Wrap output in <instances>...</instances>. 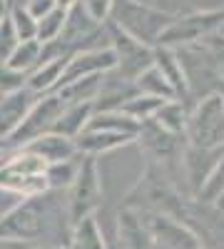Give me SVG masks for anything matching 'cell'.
Listing matches in <instances>:
<instances>
[{
    "mask_svg": "<svg viewBox=\"0 0 224 249\" xmlns=\"http://www.w3.org/2000/svg\"><path fill=\"white\" fill-rule=\"evenodd\" d=\"M135 137L130 135H120V132H103V130H83L77 137H75V147H77V155H90V157H97V155H105V152H112L122 144L132 142Z\"/></svg>",
    "mask_w": 224,
    "mask_h": 249,
    "instance_id": "16",
    "label": "cell"
},
{
    "mask_svg": "<svg viewBox=\"0 0 224 249\" xmlns=\"http://www.w3.org/2000/svg\"><path fill=\"white\" fill-rule=\"evenodd\" d=\"M212 53H214V60H217V70H219V77H222V85H224V43H214Z\"/></svg>",
    "mask_w": 224,
    "mask_h": 249,
    "instance_id": "37",
    "label": "cell"
},
{
    "mask_svg": "<svg viewBox=\"0 0 224 249\" xmlns=\"http://www.w3.org/2000/svg\"><path fill=\"white\" fill-rule=\"evenodd\" d=\"M20 150L40 157L45 164H55V162H65V160L77 157L75 140H68V137L55 135V132H48V135H43V137H37V140L28 142L25 147H20Z\"/></svg>",
    "mask_w": 224,
    "mask_h": 249,
    "instance_id": "15",
    "label": "cell"
},
{
    "mask_svg": "<svg viewBox=\"0 0 224 249\" xmlns=\"http://www.w3.org/2000/svg\"><path fill=\"white\" fill-rule=\"evenodd\" d=\"M25 80H28V75L17 72V70H13L8 65H0V97L23 90L25 88Z\"/></svg>",
    "mask_w": 224,
    "mask_h": 249,
    "instance_id": "33",
    "label": "cell"
},
{
    "mask_svg": "<svg viewBox=\"0 0 224 249\" xmlns=\"http://www.w3.org/2000/svg\"><path fill=\"white\" fill-rule=\"evenodd\" d=\"M145 230L155 244V249H202L197 234L190 230L187 224L177 222L170 214L159 212H137Z\"/></svg>",
    "mask_w": 224,
    "mask_h": 249,
    "instance_id": "9",
    "label": "cell"
},
{
    "mask_svg": "<svg viewBox=\"0 0 224 249\" xmlns=\"http://www.w3.org/2000/svg\"><path fill=\"white\" fill-rule=\"evenodd\" d=\"M185 140L190 147L199 150L224 147V92L197 100V105L187 112Z\"/></svg>",
    "mask_w": 224,
    "mask_h": 249,
    "instance_id": "3",
    "label": "cell"
},
{
    "mask_svg": "<svg viewBox=\"0 0 224 249\" xmlns=\"http://www.w3.org/2000/svg\"><path fill=\"white\" fill-rule=\"evenodd\" d=\"M187 105L182 100H170L165 102L157 112H155V122L159 124L162 130H167L177 137H185V124H187Z\"/></svg>",
    "mask_w": 224,
    "mask_h": 249,
    "instance_id": "24",
    "label": "cell"
},
{
    "mask_svg": "<svg viewBox=\"0 0 224 249\" xmlns=\"http://www.w3.org/2000/svg\"><path fill=\"white\" fill-rule=\"evenodd\" d=\"M0 152H5V142H0Z\"/></svg>",
    "mask_w": 224,
    "mask_h": 249,
    "instance_id": "43",
    "label": "cell"
},
{
    "mask_svg": "<svg viewBox=\"0 0 224 249\" xmlns=\"http://www.w3.org/2000/svg\"><path fill=\"white\" fill-rule=\"evenodd\" d=\"M72 3H75V0H55V8L68 10V8H72Z\"/></svg>",
    "mask_w": 224,
    "mask_h": 249,
    "instance_id": "41",
    "label": "cell"
},
{
    "mask_svg": "<svg viewBox=\"0 0 224 249\" xmlns=\"http://www.w3.org/2000/svg\"><path fill=\"white\" fill-rule=\"evenodd\" d=\"M170 102V100H167ZM165 105V100L159 97H147V95H135L132 100H127L125 105L120 107V112H125L127 117L137 120V122H145V120H152L155 112Z\"/></svg>",
    "mask_w": 224,
    "mask_h": 249,
    "instance_id": "30",
    "label": "cell"
},
{
    "mask_svg": "<svg viewBox=\"0 0 224 249\" xmlns=\"http://www.w3.org/2000/svg\"><path fill=\"white\" fill-rule=\"evenodd\" d=\"M70 212L68 195L57 190H45L30 195L0 222V239H10L20 244H37L50 239V247H63L70 242Z\"/></svg>",
    "mask_w": 224,
    "mask_h": 249,
    "instance_id": "1",
    "label": "cell"
},
{
    "mask_svg": "<svg viewBox=\"0 0 224 249\" xmlns=\"http://www.w3.org/2000/svg\"><path fill=\"white\" fill-rule=\"evenodd\" d=\"M28 244H20V242H10V239H0V249H25Z\"/></svg>",
    "mask_w": 224,
    "mask_h": 249,
    "instance_id": "39",
    "label": "cell"
},
{
    "mask_svg": "<svg viewBox=\"0 0 224 249\" xmlns=\"http://www.w3.org/2000/svg\"><path fill=\"white\" fill-rule=\"evenodd\" d=\"M137 3H142V5H150V8H157V10H167L170 0H137Z\"/></svg>",
    "mask_w": 224,
    "mask_h": 249,
    "instance_id": "38",
    "label": "cell"
},
{
    "mask_svg": "<svg viewBox=\"0 0 224 249\" xmlns=\"http://www.w3.org/2000/svg\"><path fill=\"white\" fill-rule=\"evenodd\" d=\"M172 18L174 15L170 10H157L137 3V0H115L110 23L117 25L120 30H125L127 35H132L135 40H139V43L155 48L157 37L172 23Z\"/></svg>",
    "mask_w": 224,
    "mask_h": 249,
    "instance_id": "2",
    "label": "cell"
},
{
    "mask_svg": "<svg viewBox=\"0 0 224 249\" xmlns=\"http://www.w3.org/2000/svg\"><path fill=\"white\" fill-rule=\"evenodd\" d=\"M139 147H145V152L152 155V160L159 162H172L182 157V150H185V137H177L167 130H162L155 120H145L139 122L137 137Z\"/></svg>",
    "mask_w": 224,
    "mask_h": 249,
    "instance_id": "10",
    "label": "cell"
},
{
    "mask_svg": "<svg viewBox=\"0 0 224 249\" xmlns=\"http://www.w3.org/2000/svg\"><path fill=\"white\" fill-rule=\"evenodd\" d=\"M80 157H83V155H77L72 160H65V162L48 164V167H45V184H48V190H57V192H68L70 190V184L75 182L77 170H80Z\"/></svg>",
    "mask_w": 224,
    "mask_h": 249,
    "instance_id": "25",
    "label": "cell"
},
{
    "mask_svg": "<svg viewBox=\"0 0 224 249\" xmlns=\"http://www.w3.org/2000/svg\"><path fill=\"white\" fill-rule=\"evenodd\" d=\"M23 199H25L23 195H17V192H13V190H5V187H0V222H3Z\"/></svg>",
    "mask_w": 224,
    "mask_h": 249,
    "instance_id": "35",
    "label": "cell"
},
{
    "mask_svg": "<svg viewBox=\"0 0 224 249\" xmlns=\"http://www.w3.org/2000/svg\"><path fill=\"white\" fill-rule=\"evenodd\" d=\"M194 199L202 202V204H214V207H219V210L224 207V155L214 164V170L209 172L205 184L199 187V192L194 195Z\"/></svg>",
    "mask_w": 224,
    "mask_h": 249,
    "instance_id": "27",
    "label": "cell"
},
{
    "mask_svg": "<svg viewBox=\"0 0 224 249\" xmlns=\"http://www.w3.org/2000/svg\"><path fill=\"white\" fill-rule=\"evenodd\" d=\"M85 130H103V132H120V135H130L137 137L139 122L127 117L120 110H110V112H92L90 122L85 124Z\"/></svg>",
    "mask_w": 224,
    "mask_h": 249,
    "instance_id": "22",
    "label": "cell"
},
{
    "mask_svg": "<svg viewBox=\"0 0 224 249\" xmlns=\"http://www.w3.org/2000/svg\"><path fill=\"white\" fill-rule=\"evenodd\" d=\"M25 249H68V247H50V244H30Z\"/></svg>",
    "mask_w": 224,
    "mask_h": 249,
    "instance_id": "42",
    "label": "cell"
},
{
    "mask_svg": "<svg viewBox=\"0 0 224 249\" xmlns=\"http://www.w3.org/2000/svg\"><path fill=\"white\" fill-rule=\"evenodd\" d=\"M222 25H224V10H197L187 15H174L172 23L157 37V45H165L172 50L194 45L202 43V37L214 35Z\"/></svg>",
    "mask_w": 224,
    "mask_h": 249,
    "instance_id": "5",
    "label": "cell"
},
{
    "mask_svg": "<svg viewBox=\"0 0 224 249\" xmlns=\"http://www.w3.org/2000/svg\"><path fill=\"white\" fill-rule=\"evenodd\" d=\"M224 155V147H217V150H199V147H190L185 144L182 150V157H179V164L185 170L187 179H190V187H192V195L199 192V187L205 184V179L209 177V172L214 170V164L222 160Z\"/></svg>",
    "mask_w": 224,
    "mask_h": 249,
    "instance_id": "12",
    "label": "cell"
},
{
    "mask_svg": "<svg viewBox=\"0 0 224 249\" xmlns=\"http://www.w3.org/2000/svg\"><path fill=\"white\" fill-rule=\"evenodd\" d=\"M63 102L57 100V95H43L37 97V102L30 107V112L25 115V120L20 122V127L5 140V150H20L25 147L28 142L43 137L52 130V124L57 120V115L63 112Z\"/></svg>",
    "mask_w": 224,
    "mask_h": 249,
    "instance_id": "8",
    "label": "cell"
},
{
    "mask_svg": "<svg viewBox=\"0 0 224 249\" xmlns=\"http://www.w3.org/2000/svg\"><path fill=\"white\" fill-rule=\"evenodd\" d=\"M107 35H110V50L115 53V68L112 72L122 80L135 82L145 70L152 68V48L135 40L132 35H127L125 30H120L117 25H112L107 20Z\"/></svg>",
    "mask_w": 224,
    "mask_h": 249,
    "instance_id": "7",
    "label": "cell"
},
{
    "mask_svg": "<svg viewBox=\"0 0 224 249\" xmlns=\"http://www.w3.org/2000/svg\"><path fill=\"white\" fill-rule=\"evenodd\" d=\"M65 13L63 8H52L50 13H45L43 18L37 20V28H35V40L40 45H48L52 40L60 37L63 33V25H65Z\"/></svg>",
    "mask_w": 224,
    "mask_h": 249,
    "instance_id": "29",
    "label": "cell"
},
{
    "mask_svg": "<svg viewBox=\"0 0 224 249\" xmlns=\"http://www.w3.org/2000/svg\"><path fill=\"white\" fill-rule=\"evenodd\" d=\"M112 68H115V53L110 48L72 53L63 70V77H60V85H65L70 80H77V77H87V75H105Z\"/></svg>",
    "mask_w": 224,
    "mask_h": 249,
    "instance_id": "11",
    "label": "cell"
},
{
    "mask_svg": "<svg viewBox=\"0 0 224 249\" xmlns=\"http://www.w3.org/2000/svg\"><path fill=\"white\" fill-rule=\"evenodd\" d=\"M8 13H10V0H0V20L8 18Z\"/></svg>",
    "mask_w": 224,
    "mask_h": 249,
    "instance_id": "40",
    "label": "cell"
},
{
    "mask_svg": "<svg viewBox=\"0 0 224 249\" xmlns=\"http://www.w3.org/2000/svg\"><path fill=\"white\" fill-rule=\"evenodd\" d=\"M112 3H115V0H80V5L85 8V13L95 20V23H100V25L110 20Z\"/></svg>",
    "mask_w": 224,
    "mask_h": 249,
    "instance_id": "34",
    "label": "cell"
},
{
    "mask_svg": "<svg viewBox=\"0 0 224 249\" xmlns=\"http://www.w3.org/2000/svg\"><path fill=\"white\" fill-rule=\"evenodd\" d=\"M120 242L125 249H155L137 210L125 207V210L120 212Z\"/></svg>",
    "mask_w": 224,
    "mask_h": 249,
    "instance_id": "21",
    "label": "cell"
},
{
    "mask_svg": "<svg viewBox=\"0 0 224 249\" xmlns=\"http://www.w3.org/2000/svg\"><path fill=\"white\" fill-rule=\"evenodd\" d=\"M8 20H10V25H13V30H15V35H17L20 43H25V40H35L37 20L25 10V5H15V8H10Z\"/></svg>",
    "mask_w": 224,
    "mask_h": 249,
    "instance_id": "31",
    "label": "cell"
},
{
    "mask_svg": "<svg viewBox=\"0 0 224 249\" xmlns=\"http://www.w3.org/2000/svg\"><path fill=\"white\" fill-rule=\"evenodd\" d=\"M55 8V0H25V10L35 18V20H40L45 13H50Z\"/></svg>",
    "mask_w": 224,
    "mask_h": 249,
    "instance_id": "36",
    "label": "cell"
},
{
    "mask_svg": "<svg viewBox=\"0 0 224 249\" xmlns=\"http://www.w3.org/2000/svg\"><path fill=\"white\" fill-rule=\"evenodd\" d=\"M65 195H68V212H70L72 227L83 217H90L97 210L100 199H103V179H100L97 157H90V155L80 157L77 177Z\"/></svg>",
    "mask_w": 224,
    "mask_h": 249,
    "instance_id": "6",
    "label": "cell"
},
{
    "mask_svg": "<svg viewBox=\"0 0 224 249\" xmlns=\"http://www.w3.org/2000/svg\"><path fill=\"white\" fill-rule=\"evenodd\" d=\"M68 249H105L103 232H100V224H97L95 214L83 217V219L72 227Z\"/></svg>",
    "mask_w": 224,
    "mask_h": 249,
    "instance_id": "23",
    "label": "cell"
},
{
    "mask_svg": "<svg viewBox=\"0 0 224 249\" xmlns=\"http://www.w3.org/2000/svg\"><path fill=\"white\" fill-rule=\"evenodd\" d=\"M137 95L135 82L117 77L112 70L103 75V85H100L97 100L92 102L95 112H110V110H120L127 100H132Z\"/></svg>",
    "mask_w": 224,
    "mask_h": 249,
    "instance_id": "14",
    "label": "cell"
},
{
    "mask_svg": "<svg viewBox=\"0 0 224 249\" xmlns=\"http://www.w3.org/2000/svg\"><path fill=\"white\" fill-rule=\"evenodd\" d=\"M40 55H43V45L37 40H25V43H17V48L13 50V55L5 65L23 72V75H30L40 65Z\"/></svg>",
    "mask_w": 224,
    "mask_h": 249,
    "instance_id": "28",
    "label": "cell"
},
{
    "mask_svg": "<svg viewBox=\"0 0 224 249\" xmlns=\"http://www.w3.org/2000/svg\"><path fill=\"white\" fill-rule=\"evenodd\" d=\"M135 88H137V95H147V97H159V100H177V92L172 90V85L159 75L157 68H150L145 70L137 80H135Z\"/></svg>",
    "mask_w": 224,
    "mask_h": 249,
    "instance_id": "26",
    "label": "cell"
},
{
    "mask_svg": "<svg viewBox=\"0 0 224 249\" xmlns=\"http://www.w3.org/2000/svg\"><path fill=\"white\" fill-rule=\"evenodd\" d=\"M70 57H55V60H48V62H40V65L28 75L25 80V88L30 92H35L37 97L43 95H52L60 85V77H63V70L68 65Z\"/></svg>",
    "mask_w": 224,
    "mask_h": 249,
    "instance_id": "18",
    "label": "cell"
},
{
    "mask_svg": "<svg viewBox=\"0 0 224 249\" xmlns=\"http://www.w3.org/2000/svg\"><path fill=\"white\" fill-rule=\"evenodd\" d=\"M100 85H103V75H87V77H77V80H70L65 85H60L55 90V95L63 105H83V102L97 100Z\"/></svg>",
    "mask_w": 224,
    "mask_h": 249,
    "instance_id": "19",
    "label": "cell"
},
{
    "mask_svg": "<svg viewBox=\"0 0 224 249\" xmlns=\"http://www.w3.org/2000/svg\"><path fill=\"white\" fill-rule=\"evenodd\" d=\"M37 102V95L30 92L28 88L3 95L0 97V142H5L25 120V115L30 112V107Z\"/></svg>",
    "mask_w": 224,
    "mask_h": 249,
    "instance_id": "13",
    "label": "cell"
},
{
    "mask_svg": "<svg viewBox=\"0 0 224 249\" xmlns=\"http://www.w3.org/2000/svg\"><path fill=\"white\" fill-rule=\"evenodd\" d=\"M152 68L159 70V75L165 77L172 90L177 92V100L185 102L187 100V82H185V72H182V65H179V57L172 48H165V45H155L152 48Z\"/></svg>",
    "mask_w": 224,
    "mask_h": 249,
    "instance_id": "17",
    "label": "cell"
},
{
    "mask_svg": "<svg viewBox=\"0 0 224 249\" xmlns=\"http://www.w3.org/2000/svg\"><path fill=\"white\" fill-rule=\"evenodd\" d=\"M95 107H92V102H83V105H65L63 112L57 115L55 124H52V130L55 135H63L68 140H75L80 132L85 130V124L90 122Z\"/></svg>",
    "mask_w": 224,
    "mask_h": 249,
    "instance_id": "20",
    "label": "cell"
},
{
    "mask_svg": "<svg viewBox=\"0 0 224 249\" xmlns=\"http://www.w3.org/2000/svg\"><path fill=\"white\" fill-rule=\"evenodd\" d=\"M45 167L48 164L23 150H8L0 160V187L13 190L23 197L40 195L48 190L45 184Z\"/></svg>",
    "mask_w": 224,
    "mask_h": 249,
    "instance_id": "4",
    "label": "cell"
},
{
    "mask_svg": "<svg viewBox=\"0 0 224 249\" xmlns=\"http://www.w3.org/2000/svg\"><path fill=\"white\" fill-rule=\"evenodd\" d=\"M17 43H20V40H17L13 25H10V20L3 18V20H0V65H5V62L10 60V55L17 48Z\"/></svg>",
    "mask_w": 224,
    "mask_h": 249,
    "instance_id": "32",
    "label": "cell"
}]
</instances>
